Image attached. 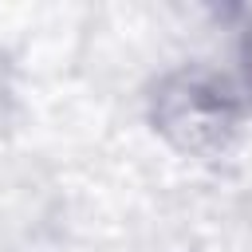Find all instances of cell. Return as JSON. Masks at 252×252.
Segmentation results:
<instances>
[{"mask_svg":"<svg viewBox=\"0 0 252 252\" xmlns=\"http://www.w3.org/2000/svg\"><path fill=\"white\" fill-rule=\"evenodd\" d=\"M244 71H248V91H252V32L244 39Z\"/></svg>","mask_w":252,"mask_h":252,"instance_id":"2","label":"cell"},{"mask_svg":"<svg viewBox=\"0 0 252 252\" xmlns=\"http://www.w3.org/2000/svg\"><path fill=\"white\" fill-rule=\"evenodd\" d=\"M154 134L185 158H220L232 150L244 106L236 91L209 67H177L161 75L146 98Z\"/></svg>","mask_w":252,"mask_h":252,"instance_id":"1","label":"cell"}]
</instances>
